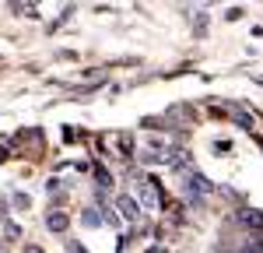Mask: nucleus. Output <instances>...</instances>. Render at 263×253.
Returning a JSON list of instances; mask_svg holds the SVG:
<instances>
[{
  "mask_svg": "<svg viewBox=\"0 0 263 253\" xmlns=\"http://www.w3.org/2000/svg\"><path fill=\"white\" fill-rule=\"evenodd\" d=\"M46 225H49L53 232H63V229H67V214H60V211H53V214L46 218Z\"/></svg>",
  "mask_w": 263,
  "mask_h": 253,
  "instance_id": "1",
  "label": "nucleus"
},
{
  "mask_svg": "<svg viewBox=\"0 0 263 253\" xmlns=\"http://www.w3.org/2000/svg\"><path fill=\"white\" fill-rule=\"evenodd\" d=\"M120 211L126 214V218H137V214H141V211H137V201H134V197H120Z\"/></svg>",
  "mask_w": 263,
  "mask_h": 253,
  "instance_id": "2",
  "label": "nucleus"
},
{
  "mask_svg": "<svg viewBox=\"0 0 263 253\" xmlns=\"http://www.w3.org/2000/svg\"><path fill=\"white\" fill-rule=\"evenodd\" d=\"M81 222H84V225H91V229H95V225H102V218L95 214V208H88V211H84V214H81Z\"/></svg>",
  "mask_w": 263,
  "mask_h": 253,
  "instance_id": "3",
  "label": "nucleus"
},
{
  "mask_svg": "<svg viewBox=\"0 0 263 253\" xmlns=\"http://www.w3.org/2000/svg\"><path fill=\"white\" fill-rule=\"evenodd\" d=\"M235 123H239V127H249V130H253V116H249V113H235Z\"/></svg>",
  "mask_w": 263,
  "mask_h": 253,
  "instance_id": "4",
  "label": "nucleus"
},
{
  "mask_svg": "<svg viewBox=\"0 0 263 253\" xmlns=\"http://www.w3.org/2000/svg\"><path fill=\"white\" fill-rule=\"evenodd\" d=\"M203 28H207V11H200V18H197V32L203 35Z\"/></svg>",
  "mask_w": 263,
  "mask_h": 253,
  "instance_id": "5",
  "label": "nucleus"
},
{
  "mask_svg": "<svg viewBox=\"0 0 263 253\" xmlns=\"http://www.w3.org/2000/svg\"><path fill=\"white\" fill-rule=\"evenodd\" d=\"M14 204L18 208H28V193H14Z\"/></svg>",
  "mask_w": 263,
  "mask_h": 253,
  "instance_id": "6",
  "label": "nucleus"
},
{
  "mask_svg": "<svg viewBox=\"0 0 263 253\" xmlns=\"http://www.w3.org/2000/svg\"><path fill=\"white\" fill-rule=\"evenodd\" d=\"M4 214H7V204H4V201H0V218H4Z\"/></svg>",
  "mask_w": 263,
  "mask_h": 253,
  "instance_id": "7",
  "label": "nucleus"
}]
</instances>
